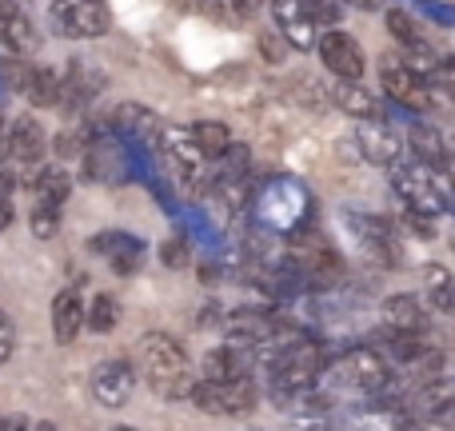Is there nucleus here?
Here are the masks:
<instances>
[{"mask_svg": "<svg viewBox=\"0 0 455 431\" xmlns=\"http://www.w3.org/2000/svg\"><path fill=\"white\" fill-rule=\"evenodd\" d=\"M160 264H164V267H184V264H188V240L172 235V240L160 243Z\"/></svg>", "mask_w": 455, "mask_h": 431, "instance_id": "2f4dec72", "label": "nucleus"}, {"mask_svg": "<svg viewBox=\"0 0 455 431\" xmlns=\"http://www.w3.org/2000/svg\"><path fill=\"white\" fill-rule=\"evenodd\" d=\"M419 12L432 16L435 24H443V28H451L455 24V4H440V0H427V4H419Z\"/></svg>", "mask_w": 455, "mask_h": 431, "instance_id": "72a5a7b5", "label": "nucleus"}, {"mask_svg": "<svg viewBox=\"0 0 455 431\" xmlns=\"http://www.w3.org/2000/svg\"><path fill=\"white\" fill-rule=\"evenodd\" d=\"M112 431H136V427H112Z\"/></svg>", "mask_w": 455, "mask_h": 431, "instance_id": "c03bdc74", "label": "nucleus"}, {"mask_svg": "<svg viewBox=\"0 0 455 431\" xmlns=\"http://www.w3.org/2000/svg\"><path fill=\"white\" fill-rule=\"evenodd\" d=\"M387 32H392L395 40H400L403 48H416V44H424V36H419V28H416V20H411L403 8H392L387 12Z\"/></svg>", "mask_w": 455, "mask_h": 431, "instance_id": "c756f323", "label": "nucleus"}, {"mask_svg": "<svg viewBox=\"0 0 455 431\" xmlns=\"http://www.w3.org/2000/svg\"><path fill=\"white\" fill-rule=\"evenodd\" d=\"M204 379H212V384H232V379H251V368H256V360H251V352H235V347H212V352L204 355Z\"/></svg>", "mask_w": 455, "mask_h": 431, "instance_id": "dca6fc26", "label": "nucleus"}, {"mask_svg": "<svg viewBox=\"0 0 455 431\" xmlns=\"http://www.w3.org/2000/svg\"><path fill=\"white\" fill-rule=\"evenodd\" d=\"M32 431H56V424H48V419H40V424H32Z\"/></svg>", "mask_w": 455, "mask_h": 431, "instance_id": "79ce46f5", "label": "nucleus"}, {"mask_svg": "<svg viewBox=\"0 0 455 431\" xmlns=\"http://www.w3.org/2000/svg\"><path fill=\"white\" fill-rule=\"evenodd\" d=\"M384 323L387 331H403V336H424L427 331V312L419 307L416 296H392L384 304Z\"/></svg>", "mask_w": 455, "mask_h": 431, "instance_id": "aec40b11", "label": "nucleus"}, {"mask_svg": "<svg viewBox=\"0 0 455 431\" xmlns=\"http://www.w3.org/2000/svg\"><path fill=\"white\" fill-rule=\"evenodd\" d=\"M12 355V323L4 320V312H0V363Z\"/></svg>", "mask_w": 455, "mask_h": 431, "instance_id": "c9c22d12", "label": "nucleus"}, {"mask_svg": "<svg viewBox=\"0 0 455 431\" xmlns=\"http://www.w3.org/2000/svg\"><path fill=\"white\" fill-rule=\"evenodd\" d=\"M32 192H36L40 204L60 208L64 200H68V192H72V176L64 172V168H44V172L32 180Z\"/></svg>", "mask_w": 455, "mask_h": 431, "instance_id": "cd10ccee", "label": "nucleus"}, {"mask_svg": "<svg viewBox=\"0 0 455 431\" xmlns=\"http://www.w3.org/2000/svg\"><path fill=\"white\" fill-rule=\"evenodd\" d=\"M256 212L259 224L272 232H296L307 219V192L296 180H272L267 188H259Z\"/></svg>", "mask_w": 455, "mask_h": 431, "instance_id": "20e7f679", "label": "nucleus"}, {"mask_svg": "<svg viewBox=\"0 0 455 431\" xmlns=\"http://www.w3.org/2000/svg\"><path fill=\"white\" fill-rule=\"evenodd\" d=\"M408 144H411V152H416L419 164L440 168V160H443V132L435 124H427V120H411V124H408Z\"/></svg>", "mask_w": 455, "mask_h": 431, "instance_id": "b1692460", "label": "nucleus"}, {"mask_svg": "<svg viewBox=\"0 0 455 431\" xmlns=\"http://www.w3.org/2000/svg\"><path fill=\"white\" fill-rule=\"evenodd\" d=\"M259 48H264V60H272V64H280L283 60V40L280 36H259Z\"/></svg>", "mask_w": 455, "mask_h": 431, "instance_id": "f704fd0d", "label": "nucleus"}, {"mask_svg": "<svg viewBox=\"0 0 455 431\" xmlns=\"http://www.w3.org/2000/svg\"><path fill=\"white\" fill-rule=\"evenodd\" d=\"M392 188L400 192L403 200H408L411 212H419V216H427V219L443 212L440 184L427 176V168L419 164V160H395V164H392Z\"/></svg>", "mask_w": 455, "mask_h": 431, "instance_id": "39448f33", "label": "nucleus"}, {"mask_svg": "<svg viewBox=\"0 0 455 431\" xmlns=\"http://www.w3.org/2000/svg\"><path fill=\"white\" fill-rule=\"evenodd\" d=\"M315 52H320L323 68L331 72V76H339L344 84H355V80L363 76V48L355 44V36H347V32H328V36L315 40Z\"/></svg>", "mask_w": 455, "mask_h": 431, "instance_id": "6e6552de", "label": "nucleus"}, {"mask_svg": "<svg viewBox=\"0 0 455 431\" xmlns=\"http://www.w3.org/2000/svg\"><path fill=\"white\" fill-rule=\"evenodd\" d=\"M4 431H32V424H28L24 416H12V419L4 424Z\"/></svg>", "mask_w": 455, "mask_h": 431, "instance_id": "ea45409f", "label": "nucleus"}, {"mask_svg": "<svg viewBox=\"0 0 455 431\" xmlns=\"http://www.w3.org/2000/svg\"><path fill=\"white\" fill-rule=\"evenodd\" d=\"M112 128H116L124 140L132 144H148V148H156V136H160V124L156 116H152L148 108H140V104H120L116 112H112Z\"/></svg>", "mask_w": 455, "mask_h": 431, "instance_id": "f3484780", "label": "nucleus"}, {"mask_svg": "<svg viewBox=\"0 0 455 431\" xmlns=\"http://www.w3.org/2000/svg\"><path fill=\"white\" fill-rule=\"evenodd\" d=\"M84 176L96 184H120L128 176L124 148L116 140H108V136H92V144L84 152Z\"/></svg>", "mask_w": 455, "mask_h": 431, "instance_id": "9b49d317", "label": "nucleus"}, {"mask_svg": "<svg viewBox=\"0 0 455 431\" xmlns=\"http://www.w3.org/2000/svg\"><path fill=\"white\" fill-rule=\"evenodd\" d=\"M347 227H352V232L360 235L363 248H368L371 256H379L384 264H395V259H400V240H395L392 219H384V216H360V212H347Z\"/></svg>", "mask_w": 455, "mask_h": 431, "instance_id": "ddd939ff", "label": "nucleus"}, {"mask_svg": "<svg viewBox=\"0 0 455 431\" xmlns=\"http://www.w3.org/2000/svg\"><path fill=\"white\" fill-rule=\"evenodd\" d=\"M323 368H328V355H323V347L315 344V339L299 336L296 344L280 347L275 352V360L267 363V387H272V395H296V392H307V387H315L323 379Z\"/></svg>", "mask_w": 455, "mask_h": 431, "instance_id": "f03ea898", "label": "nucleus"}, {"mask_svg": "<svg viewBox=\"0 0 455 431\" xmlns=\"http://www.w3.org/2000/svg\"><path fill=\"white\" fill-rule=\"evenodd\" d=\"M188 132H192V140H196V148L204 160H224L228 148H232V132H228V124H220V120H200V124H192Z\"/></svg>", "mask_w": 455, "mask_h": 431, "instance_id": "a878e982", "label": "nucleus"}, {"mask_svg": "<svg viewBox=\"0 0 455 431\" xmlns=\"http://www.w3.org/2000/svg\"><path fill=\"white\" fill-rule=\"evenodd\" d=\"M8 224H12V204L4 200V204H0V227H8Z\"/></svg>", "mask_w": 455, "mask_h": 431, "instance_id": "a19ab883", "label": "nucleus"}, {"mask_svg": "<svg viewBox=\"0 0 455 431\" xmlns=\"http://www.w3.org/2000/svg\"><path fill=\"white\" fill-rule=\"evenodd\" d=\"M136 392V371L128 360H104L92 371V395L104 408H124Z\"/></svg>", "mask_w": 455, "mask_h": 431, "instance_id": "1a4fd4ad", "label": "nucleus"}, {"mask_svg": "<svg viewBox=\"0 0 455 431\" xmlns=\"http://www.w3.org/2000/svg\"><path fill=\"white\" fill-rule=\"evenodd\" d=\"M392 363L376 352V347H352V352H339L328 360L323 379H331V387H347V392H360L368 400H376L379 392L392 379Z\"/></svg>", "mask_w": 455, "mask_h": 431, "instance_id": "7ed1b4c3", "label": "nucleus"}, {"mask_svg": "<svg viewBox=\"0 0 455 431\" xmlns=\"http://www.w3.org/2000/svg\"><path fill=\"white\" fill-rule=\"evenodd\" d=\"M220 320V304H204V312H200V328H208V323Z\"/></svg>", "mask_w": 455, "mask_h": 431, "instance_id": "4c0bfd02", "label": "nucleus"}, {"mask_svg": "<svg viewBox=\"0 0 455 431\" xmlns=\"http://www.w3.org/2000/svg\"><path fill=\"white\" fill-rule=\"evenodd\" d=\"M4 424H8V419H4V416H0V431H4Z\"/></svg>", "mask_w": 455, "mask_h": 431, "instance_id": "a18cd8bd", "label": "nucleus"}, {"mask_svg": "<svg viewBox=\"0 0 455 431\" xmlns=\"http://www.w3.org/2000/svg\"><path fill=\"white\" fill-rule=\"evenodd\" d=\"M28 219H32V235H40V240H52L60 232V208H52V204H40L36 200Z\"/></svg>", "mask_w": 455, "mask_h": 431, "instance_id": "7c9ffc66", "label": "nucleus"}, {"mask_svg": "<svg viewBox=\"0 0 455 431\" xmlns=\"http://www.w3.org/2000/svg\"><path fill=\"white\" fill-rule=\"evenodd\" d=\"M307 16H312V24H331V32H336V20L344 16V8L328 4V0H307Z\"/></svg>", "mask_w": 455, "mask_h": 431, "instance_id": "473e14b6", "label": "nucleus"}, {"mask_svg": "<svg viewBox=\"0 0 455 431\" xmlns=\"http://www.w3.org/2000/svg\"><path fill=\"white\" fill-rule=\"evenodd\" d=\"M8 136H4V112H0V144H4Z\"/></svg>", "mask_w": 455, "mask_h": 431, "instance_id": "37998d69", "label": "nucleus"}, {"mask_svg": "<svg viewBox=\"0 0 455 431\" xmlns=\"http://www.w3.org/2000/svg\"><path fill=\"white\" fill-rule=\"evenodd\" d=\"M424 280H427V304L440 307L443 315H451L455 320V275L443 264H427Z\"/></svg>", "mask_w": 455, "mask_h": 431, "instance_id": "bb28decb", "label": "nucleus"}, {"mask_svg": "<svg viewBox=\"0 0 455 431\" xmlns=\"http://www.w3.org/2000/svg\"><path fill=\"white\" fill-rule=\"evenodd\" d=\"M12 180H16V176L8 172V168H0V204H4L8 192H12Z\"/></svg>", "mask_w": 455, "mask_h": 431, "instance_id": "58836bf2", "label": "nucleus"}, {"mask_svg": "<svg viewBox=\"0 0 455 431\" xmlns=\"http://www.w3.org/2000/svg\"><path fill=\"white\" fill-rule=\"evenodd\" d=\"M275 20H280V36L288 48H299V52H312L315 48V24L307 16V4H296V0H280L272 8Z\"/></svg>", "mask_w": 455, "mask_h": 431, "instance_id": "2eb2a0df", "label": "nucleus"}, {"mask_svg": "<svg viewBox=\"0 0 455 431\" xmlns=\"http://www.w3.org/2000/svg\"><path fill=\"white\" fill-rule=\"evenodd\" d=\"M379 80H384L392 104H400V108H408V112L427 108V80H419L416 72L403 68V60L387 56V60L379 64Z\"/></svg>", "mask_w": 455, "mask_h": 431, "instance_id": "9d476101", "label": "nucleus"}, {"mask_svg": "<svg viewBox=\"0 0 455 431\" xmlns=\"http://www.w3.org/2000/svg\"><path fill=\"white\" fill-rule=\"evenodd\" d=\"M136 360H140V371L160 395L176 400V395L192 392V371H188V352L176 344L164 331H148L136 347Z\"/></svg>", "mask_w": 455, "mask_h": 431, "instance_id": "f257e3e1", "label": "nucleus"}, {"mask_svg": "<svg viewBox=\"0 0 455 431\" xmlns=\"http://www.w3.org/2000/svg\"><path fill=\"white\" fill-rule=\"evenodd\" d=\"M440 168L455 180V132L443 136V160H440Z\"/></svg>", "mask_w": 455, "mask_h": 431, "instance_id": "e433bc0d", "label": "nucleus"}, {"mask_svg": "<svg viewBox=\"0 0 455 431\" xmlns=\"http://www.w3.org/2000/svg\"><path fill=\"white\" fill-rule=\"evenodd\" d=\"M20 92L28 96V104H36V108H52V104H60V72L44 68V64H32L20 76Z\"/></svg>", "mask_w": 455, "mask_h": 431, "instance_id": "412c9836", "label": "nucleus"}, {"mask_svg": "<svg viewBox=\"0 0 455 431\" xmlns=\"http://www.w3.org/2000/svg\"><path fill=\"white\" fill-rule=\"evenodd\" d=\"M188 400L208 416H243L256 403V387H251V379H232V384L200 379V384H192Z\"/></svg>", "mask_w": 455, "mask_h": 431, "instance_id": "423d86ee", "label": "nucleus"}, {"mask_svg": "<svg viewBox=\"0 0 455 431\" xmlns=\"http://www.w3.org/2000/svg\"><path fill=\"white\" fill-rule=\"evenodd\" d=\"M80 328H84V299H80V291L76 288L56 291V299H52V336L60 339V344H72V339L80 336Z\"/></svg>", "mask_w": 455, "mask_h": 431, "instance_id": "a211bd4d", "label": "nucleus"}, {"mask_svg": "<svg viewBox=\"0 0 455 431\" xmlns=\"http://www.w3.org/2000/svg\"><path fill=\"white\" fill-rule=\"evenodd\" d=\"M8 152H12L20 164H36L44 156V132H40L36 120H16L12 132H8Z\"/></svg>", "mask_w": 455, "mask_h": 431, "instance_id": "5701e85b", "label": "nucleus"}, {"mask_svg": "<svg viewBox=\"0 0 455 431\" xmlns=\"http://www.w3.org/2000/svg\"><path fill=\"white\" fill-rule=\"evenodd\" d=\"M88 243H92L96 256H108V264L116 267L120 275H132L136 267L144 264V240L132 232H100Z\"/></svg>", "mask_w": 455, "mask_h": 431, "instance_id": "4468645a", "label": "nucleus"}, {"mask_svg": "<svg viewBox=\"0 0 455 431\" xmlns=\"http://www.w3.org/2000/svg\"><path fill=\"white\" fill-rule=\"evenodd\" d=\"M164 152H168V160H172L180 172H188V176L204 168V156H200V148H196V140H192L188 128H168L164 132Z\"/></svg>", "mask_w": 455, "mask_h": 431, "instance_id": "393cba45", "label": "nucleus"}, {"mask_svg": "<svg viewBox=\"0 0 455 431\" xmlns=\"http://www.w3.org/2000/svg\"><path fill=\"white\" fill-rule=\"evenodd\" d=\"M112 24V12L104 4H88V0H68V4L52 8V28L72 40H92L104 36Z\"/></svg>", "mask_w": 455, "mask_h": 431, "instance_id": "0eeeda50", "label": "nucleus"}, {"mask_svg": "<svg viewBox=\"0 0 455 431\" xmlns=\"http://www.w3.org/2000/svg\"><path fill=\"white\" fill-rule=\"evenodd\" d=\"M331 104H336V108H344L347 116L384 120V104H379L363 84H331Z\"/></svg>", "mask_w": 455, "mask_h": 431, "instance_id": "4be33fe9", "label": "nucleus"}, {"mask_svg": "<svg viewBox=\"0 0 455 431\" xmlns=\"http://www.w3.org/2000/svg\"><path fill=\"white\" fill-rule=\"evenodd\" d=\"M116 315H120V307H116V299L112 296H92V304L84 307V323L92 331H100V336L116 328Z\"/></svg>", "mask_w": 455, "mask_h": 431, "instance_id": "c85d7f7f", "label": "nucleus"}, {"mask_svg": "<svg viewBox=\"0 0 455 431\" xmlns=\"http://www.w3.org/2000/svg\"><path fill=\"white\" fill-rule=\"evenodd\" d=\"M0 44H4L8 52H20V56L36 52V44H40L32 20L16 4H0Z\"/></svg>", "mask_w": 455, "mask_h": 431, "instance_id": "6ab92c4d", "label": "nucleus"}, {"mask_svg": "<svg viewBox=\"0 0 455 431\" xmlns=\"http://www.w3.org/2000/svg\"><path fill=\"white\" fill-rule=\"evenodd\" d=\"M355 144H360V156L371 160V164L392 168L400 160V132L387 120H360L355 124Z\"/></svg>", "mask_w": 455, "mask_h": 431, "instance_id": "f8f14e48", "label": "nucleus"}]
</instances>
